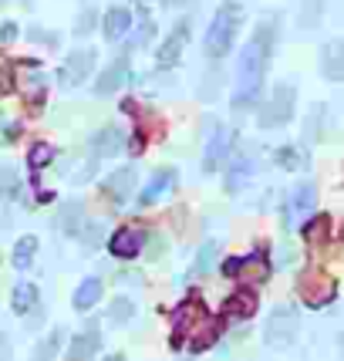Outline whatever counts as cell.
Instances as JSON below:
<instances>
[{
	"instance_id": "1",
	"label": "cell",
	"mask_w": 344,
	"mask_h": 361,
	"mask_svg": "<svg viewBox=\"0 0 344 361\" xmlns=\"http://www.w3.org/2000/svg\"><path fill=\"white\" fill-rule=\"evenodd\" d=\"M277 17H264L257 24L253 37L243 44L240 61H236V92H233V111H247L257 105V98L264 92V78L270 58H274V44H277Z\"/></svg>"
},
{
	"instance_id": "2",
	"label": "cell",
	"mask_w": 344,
	"mask_h": 361,
	"mask_svg": "<svg viewBox=\"0 0 344 361\" xmlns=\"http://www.w3.org/2000/svg\"><path fill=\"white\" fill-rule=\"evenodd\" d=\"M243 4H236V0H223L216 7V14L209 20V27H206V37H203V54L209 61H223L236 44V34L243 27Z\"/></svg>"
},
{
	"instance_id": "3",
	"label": "cell",
	"mask_w": 344,
	"mask_h": 361,
	"mask_svg": "<svg viewBox=\"0 0 344 361\" xmlns=\"http://www.w3.org/2000/svg\"><path fill=\"white\" fill-rule=\"evenodd\" d=\"M300 338V314L294 304H277L264 324V345L270 351H290Z\"/></svg>"
},
{
	"instance_id": "4",
	"label": "cell",
	"mask_w": 344,
	"mask_h": 361,
	"mask_svg": "<svg viewBox=\"0 0 344 361\" xmlns=\"http://www.w3.org/2000/svg\"><path fill=\"white\" fill-rule=\"evenodd\" d=\"M294 109H297V88L290 81H277L274 92L260 105V115H257V126L260 128H283L294 122Z\"/></svg>"
},
{
	"instance_id": "5",
	"label": "cell",
	"mask_w": 344,
	"mask_h": 361,
	"mask_svg": "<svg viewBox=\"0 0 344 361\" xmlns=\"http://www.w3.org/2000/svg\"><path fill=\"white\" fill-rule=\"evenodd\" d=\"M317 75L328 85H344V34H334L317 47Z\"/></svg>"
},
{
	"instance_id": "6",
	"label": "cell",
	"mask_w": 344,
	"mask_h": 361,
	"mask_svg": "<svg viewBox=\"0 0 344 361\" xmlns=\"http://www.w3.org/2000/svg\"><path fill=\"white\" fill-rule=\"evenodd\" d=\"M94 61H98L94 47H78V51H71V54L64 58L61 71H58L61 88H78V85H85V81H88V75L94 71Z\"/></svg>"
},
{
	"instance_id": "7",
	"label": "cell",
	"mask_w": 344,
	"mask_h": 361,
	"mask_svg": "<svg viewBox=\"0 0 344 361\" xmlns=\"http://www.w3.org/2000/svg\"><path fill=\"white\" fill-rule=\"evenodd\" d=\"M297 290L307 307H328L331 300H334V294H338V283L331 281L328 274H304Z\"/></svg>"
},
{
	"instance_id": "8",
	"label": "cell",
	"mask_w": 344,
	"mask_h": 361,
	"mask_svg": "<svg viewBox=\"0 0 344 361\" xmlns=\"http://www.w3.org/2000/svg\"><path fill=\"white\" fill-rule=\"evenodd\" d=\"M189 17L186 20H176V27H172L169 34H166V41L159 44V51H156V64L162 68V71H169V68H176L179 64V58H183V47H186V41H189Z\"/></svg>"
},
{
	"instance_id": "9",
	"label": "cell",
	"mask_w": 344,
	"mask_h": 361,
	"mask_svg": "<svg viewBox=\"0 0 344 361\" xmlns=\"http://www.w3.org/2000/svg\"><path fill=\"white\" fill-rule=\"evenodd\" d=\"M314 206H317V189L314 183H297V186L290 189V196H287V226H300V223H307V216L314 213Z\"/></svg>"
},
{
	"instance_id": "10",
	"label": "cell",
	"mask_w": 344,
	"mask_h": 361,
	"mask_svg": "<svg viewBox=\"0 0 344 361\" xmlns=\"http://www.w3.org/2000/svg\"><path fill=\"white\" fill-rule=\"evenodd\" d=\"M223 274L226 277H250V281H266L270 277V260H266L264 250L250 253V257H230L226 264H223Z\"/></svg>"
},
{
	"instance_id": "11",
	"label": "cell",
	"mask_w": 344,
	"mask_h": 361,
	"mask_svg": "<svg viewBox=\"0 0 344 361\" xmlns=\"http://www.w3.org/2000/svg\"><path fill=\"white\" fill-rule=\"evenodd\" d=\"M206 317V307L199 298H189L183 300L179 307H176V314H172V324H176V334H172V345L179 348L183 345V334H192V328L199 324Z\"/></svg>"
},
{
	"instance_id": "12",
	"label": "cell",
	"mask_w": 344,
	"mask_h": 361,
	"mask_svg": "<svg viewBox=\"0 0 344 361\" xmlns=\"http://www.w3.org/2000/svg\"><path fill=\"white\" fill-rule=\"evenodd\" d=\"M233 139L236 132L226 126H216L213 128V139L206 142V152H203V173H213L223 166V159L230 156V149H233Z\"/></svg>"
},
{
	"instance_id": "13",
	"label": "cell",
	"mask_w": 344,
	"mask_h": 361,
	"mask_svg": "<svg viewBox=\"0 0 344 361\" xmlns=\"http://www.w3.org/2000/svg\"><path fill=\"white\" fill-rule=\"evenodd\" d=\"M142 243H145V230H139V226H122V230L111 233L109 250L115 253V257H122V260H132V257L142 253Z\"/></svg>"
},
{
	"instance_id": "14",
	"label": "cell",
	"mask_w": 344,
	"mask_h": 361,
	"mask_svg": "<svg viewBox=\"0 0 344 361\" xmlns=\"http://www.w3.org/2000/svg\"><path fill=\"white\" fill-rule=\"evenodd\" d=\"M139 173L132 166H122V169H111L105 179H102V192L109 196L111 203H122L125 196H132V186H135Z\"/></svg>"
},
{
	"instance_id": "15",
	"label": "cell",
	"mask_w": 344,
	"mask_h": 361,
	"mask_svg": "<svg viewBox=\"0 0 344 361\" xmlns=\"http://www.w3.org/2000/svg\"><path fill=\"white\" fill-rule=\"evenodd\" d=\"M274 162L281 166L283 173H304L311 166V152H307L304 142H287V145H281L274 152Z\"/></svg>"
},
{
	"instance_id": "16",
	"label": "cell",
	"mask_w": 344,
	"mask_h": 361,
	"mask_svg": "<svg viewBox=\"0 0 344 361\" xmlns=\"http://www.w3.org/2000/svg\"><path fill=\"white\" fill-rule=\"evenodd\" d=\"M125 149V132L118 126H105V128H98L92 135V152L98 159H111V156H118Z\"/></svg>"
},
{
	"instance_id": "17",
	"label": "cell",
	"mask_w": 344,
	"mask_h": 361,
	"mask_svg": "<svg viewBox=\"0 0 344 361\" xmlns=\"http://www.w3.org/2000/svg\"><path fill=\"white\" fill-rule=\"evenodd\" d=\"M176 169H156L152 173V179L145 183V189H142V196H139V203L142 206H152V203H159V200H166L172 189H176Z\"/></svg>"
},
{
	"instance_id": "18",
	"label": "cell",
	"mask_w": 344,
	"mask_h": 361,
	"mask_svg": "<svg viewBox=\"0 0 344 361\" xmlns=\"http://www.w3.org/2000/svg\"><path fill=\"white\" fill-rule=\"evenodd\" d=\"M132 24H135V17H132L128 7H109L102 14V34H105V41H122L132 31Z\"/></svg>"
},
{
	"instance_id": "19",
	"label": "cell",
	"mask_w": 344,
	"mask_h": 361,
	"mask_svg": "<svg viewBox=\"0 0 344 361\" xmlns=\"http://www.w3.org/2000/svg\"><path fill=\"white\" fill-rule=\"evenodd\" d=\"M253 176H257V156L250 152H240V156L230 162V173H226V192H240L247 189Z\"/></svg>"
},
{
	"instance_id": "20",
	"label": "cell",
	"mask_w": 344,
	"mask_h": 361,
	"mask_svg": "<svg viewBox=\"0 0 344 361\" xmlns=\"http://www.w3.org/2000/svg\"><path fill=\"white\" fill-rule=\"evenodd\" d=\"M125 81H128V58L122 54V58H115V61L102 71V78L94 81V94H98V98H102V94H115Z\"/></svg>"
},
{
	"instance_id": "21",
	"label": "cell",
	"mask_w": 344,
	"mask_h": 361,
	"mask_svg": "<svg viewBox=\"0 0 344 361\" xmlns=\"http://www.w3.org/2000/svg\"><path fill=\"white\" fill-rule=\"evenodd\" d=\"M98 348H102V331L94 328H85L78 331L75 338H71V348H68V361H88L98 355Z\"/></svg>"
},
{
	"instance_id": "22",
	"label": "cell",
	"mask_w": 344,
	"mask_h": 361,
	"mask_svg": "<svg viewBox=\"0 0 344 361\" xmlns=\"http://www.w3.org/2000/svg\"><path fill=\"white\" fill-rule=\"evenodd\" d=\"M253 314H257V294H253L250 287H240L223 304V317H230V321H247Z\"/></svg>"
},
{
	"instance_id": "23",
	"label": "cell",
	"mask_w": 344,
	"mask_h": 361,
	"mask_svg": "<svg viewBox=\"0 0 344 361\" xmlns=\"http://www.w3.org/2000/svg\"><path fill=\"white\" fill-rule=\"evenodd\" d=\"M219 331H223V324L206 314L203 321H199V324L192 328V334H189V351H192V355H199V351H206L209 345H216Z\"/></svg>"
},
{
	"instance_id": "24",
	"label": "cell",
	"mask_w": 344,
	"mask_h": 361,
	"mask_svg": "<svg viewBox=\"0 0 344 361\" xmlns=\"http://www.w3.org/2000/svg\"><path fill=\"white\" fill-rule=\"evenodd\" d=\"M324 126H328V105L314 102L307 109V118H304V145H314V142L324 139Z\"/></svg>"
},
{
	"instance_id": "25",
	"label": "cell",
	"mask_w": 344,
	"mask_h": 361,
	"mask_svg": "<svg viewBox=\"0 0 344 361\" xmlns=\"http://www.w3.org/2000/svg\"><path fill=\"white\" fill-rule=\"evenodd\" d=\"M102 290H105V287H102V281H98V277H85V281L75 287L71 307H75V311H92L94 304L102 300Z\"/></svg>"
},
{
	"instance_id": "26",
	"label": "cell",
	"mask_w": 344,
	"mask_h": 361,
	"mask_svg": "<svg viewBox=\"0 0 344 361\" xmlns=\"http://www.w3.org/2000/svg\"><path fill=\"white\" fill-rule=\"evenodd\" d=\"M324 11H328V0H300L297 27L300 31H317L324 24Z\"/></svg>"
},
{
	"instance_id": "27",
	"label": "cell",
	"mask_w": 344,
	"mask_h": 361,
	"mask_svg": "<svg viewBox=\"0 0 344 361\" xmlns=\"http://www.w3.org/2000/svg\"><path fill=\"white\" fill-rule=\"evenodd\" d=\"M34 307H37V287H34L31 281L14 283V294H11V311H14L17 317H24V314H31Z\"/></svg>"
},
{
	"instance_id": "28",
	"label": "cell",
	"mask_w": 344,
	"mask_h": 361,
	"mask_svg": "<svg viewBox=\"0 0 344 361\" xmlns=\"http://www.w3.org/2000/svg\"><path fill=\"white\" fill-rule=\"evenodd\" d=\"M34 253H37V236H34V233H24L14 243V253H11V264H14V270H27V267H31V264H34Z\"/></svg>"
},
{
	"instance_id": "29",
	"label": "cell",
	"mask_w": 344,
	"mask_h": 361,
	"mask_svg": "<svg viewBox=\"0 0 344 361\" xmlns=\"http://www.w3.org/2000/svg\"><path fill=\"white\" fill-rule=\"evenodd\" d=\"M81 213H85L81 200H71V203H64L61 213H58V226H61L64 233L78 236V230H81Z\"/></svg>"
},
{
	"instance_id": "30",
	"label": "cell",
	"mask_w": 344,
	"mask_h": 361,
	"mask_svg": "<svg viewBox=\"0 0 344 361\" xmlns=\"http://www.w3.org/2000/svg\"><path fill=\"white\" fill-rule=\"evenodd\" d=\"M51 159H54V149H51L47 142H34L31 152H27V166H31L34 173H41V169H44Z\"/></svg>"
},
{
	"instance_id": "31",
	"label": "cell",
	"mask_w": 344,
	"mask_h": 361,
	"mask_svg": "<svg viewBox=\"0 0 344 361\" xmlns=\"http://www.w3.org/2000/svg\"><path fill=\"white\" fill-rule=\"evenodd\" d=\"M132 314H135V304L128 298H115L109 307V321H115V324H125V321H132Z\"/></svg>"
},
{
	"instance_id": "32",
	"label": "cell",
	"mask_w": 344,
	"mask_h": 361,
	"mask_svg": "<svg viewBox=\"0 0 344 361\" xmlns=\"http://www.w3.org/2000/svg\"><path fill=\"white\" fill-rule=\"evenodd\" d=\"M61 328L58 331H51V338H44L41 341V348H37V355H34V361H51L54 355H58V348H61Z\"/></svg>"
},
{
	"instance_id": "33",
	"label": "cell",
	"mask_w": 344,
	"mask_h": 361,
	"mask_svg": "<svg viewBox=\"0 0 344 361\" xmlns=\"http://www.w3.org/2000/svg\"><path fill=\"white\" fill-rule=\"evenodd\" d=\"M17 186H20V179H17L14 169H0V203H7L11 196H17Z\"/></svg>"
},
{
	"instance_id": "34",
	"label": "cell",
	"mask_w": 344,
	"mask_h": 361,
	"mask_svg": "<svg viewBox=\"0 0 344 361\" xmlns=\"http://www.w3.org/2000/svg\"><path fill=\"white\" fill-rule=\"evenodd\" d=\"M300 226H304V236H307V240H324V236H328V216H314L311 223H300Z\"/></svg>"
},
{
	"instance_id": "35",
	"label": "cell",
	"mask_w": 344,
	"mask_h": 361,
	"mask_svg": "<svg viewBox=\"0 0 344 361\" xmlns=\"http://www.w3.org/2000/svg\"><path fill=\"white\" fill-rule=\"evenodd\" d=\"M94 24H98V14H94V11H85V14L75 20V34H88Z\"/></svg>"
},
{
	"instance_id": "36",
	"label": "cell",
	"mask_w": 344,
	"mask_h": 361,
	"mask_svg": "<svg viewBox=\"0 0 344 361\" xmlns=\"http://www.w3.org/2000/svg\"><path fill=\"white\" fill-rule=\"evenodd\" d=\"M213 260H216V243H206L203 250H199V260H196V267H199V270H209V267H213Z\"/></svg>"
},
{
	"instance_id": "37",
	"label": "cell",
	"mask_w": 344,
	"mask_h": 361,
	"mask_svg": "<svg viewBox=\"0 0 344 361\" xmlns=\"http://www.w3.org/2000/svg\"><path fill=\"white\" fill-rule=\"evenodd\" d=\"M14 37H17V24H14V20H4V24H0V47L11 44Z\"/></svg>"
},
{
	"instance_id": "38",
	"label": "cell",
	"mask_w": 344,
	"mask_h": 361,
	"mask_svg": "<svg viewBox=\"0 0 344 361\" xmlns=\"http://www.w3.org/2000/svg\"><path fill=\"white\" fill-rule=\"evenodd\" d=\"M14 88V71L11 68H0V94H7Z\"/></svg>"
},
{
	"instance_id": "39",
	"label": "cell",
	"mask_w": 344,
	"mask_h": 361,
	"mask_svg": "<svg viewBox=\"0 0 344 361\" xmlns=\"http://www.w3.org/2000/svg\"><path fill=\"white\" fill-rule=\"evenodd\" d=\"M166 7H186V4H192V0H162Z\"/></svg>"
},
{
	"instance_id": "40",
	"label": "cell",
	"mask_w": 344,
	"mask_h": 361,
	"mask_svg": "<svg viewBox=\"0 0 344 361\" xmlns=\"http://www.w3.org/2000/svg\"><path fill=\"white\" fill-rule=\"evenodd\" d=\"M338 358L344 361V328H341V334H338Z\"/></svg>"
},
{
	"instance_id": "41",
	"label": "cell",
	"mask_w": 344,
	"mask_h": 361,
	"mask_svg": "<svg viewBox=\"0 0 344 361\" xmlns=\"http://www.w3.org/2000/svg\"><path fill=\"white\" fill-rule=\"evenodd\" d=\"M102 361H125V355H109V358H102Z\"/></svg>"
},
{
	"instance_id": "42",
	"label": "cell",
	"mask_w": 344,
	"mask_h": 361,
	"mask_svg": "<svg viewBox=\"0 0 344 361\" xmlns=\"http://www.w3.org/2000/svg\"><path fill=\"white\" fill-rule=\"evenodd\" d=\"M132 4H145V0H132Z\"/></svg>"
},
{
	"instance_id": "43",
	"label": "cell",
	"mask_w": 344,
	"mask_h": 361,
	"mask_svg": "<svg viewBox=\"0 0 344 361\" xmlns=\"http://www.w3.org/2000/svg\"><path fill=\"white\" fill-rule=\"evenodd\" d=\"M260 361H266V358H260Z\"/></svg>"
},
{
	"instance_id": "44",
	"label": "cell",
	"mask_w": 344,
	"mask_h": 361,
	"mask_svg": "<svg viewBox=\"0 0 344 361\" xmlns=\"http://www.w3.org/2000/svg\"><path fill=\"white\" fill-rule=\"evenodd\" d=\"M189 361H192V358H189Z\"/></svg>"
}]
</instances>
